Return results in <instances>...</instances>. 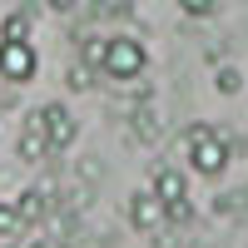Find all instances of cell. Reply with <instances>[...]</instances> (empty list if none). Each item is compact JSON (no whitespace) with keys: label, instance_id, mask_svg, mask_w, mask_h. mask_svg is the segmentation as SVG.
Returning <instances> with one entry per match:
<instances>
[{"label":"cell","instance_id":"cell-16","mask_svg":"<svg viewBox=\"0 0 248 248\" xmlns=\"http://www.w3.org/2000/svg\"><path fill=\"white\" fill-rule=\"evenodd\" d=\"M179 10H184V15H194V20H203V15H214V10H218V0H179Z\"/></svg>","mask_w":248,"mask_h":248},{"label":"cell","instance_id":"cell-7","mask_svg":"<svg viewBox=\"0 0 248 248\" xmlns=\"http://www.w3.org/2000/svg\"><path fill=\"white\" fill-rule=\"evenodd\" d=\"M20 159L25 164H45L50 159V139H45L40 114H25V124H20Z\"/></svg>","mask_w":248,"mask_h":248},{"label":"cell","instance_id":"cell-12","mask_svg":"<svg viewBox=\"0 0 248 248\" xmlns=\"http://www.w3.org/2000/svg\"><path fill=\"white\" fill-rule=\"evenodd\" d=\"M30 30H35V20L25 10H15V15L0 20V40H30Z\"/></svg>","mask_w":248,"mask_h":248},{"label":"cell","instance_id":"cell-9","mask_svg":"<svg viewBox=\"0 0 248 248\" xmlns=\"http://www.w3.org/2000/svg\"><path fill=\"white\" fill-rule=\"evenodd\" d=\"M129 134H134L139 144H154V139H159V114H154V105H139V109H134Z\"/></svg>","mask_w":248,"mask_h":248},{"label":"cell","instance_id":"cell-1","mask_svg":"<svg viewBox=\"0 0 248 248\" xmlns=\"http://www.w3.org/2000/svg\"><path fill=\"white\" fill-rule=\"evenodd\" d=\"M184 149H189V169L203 174V179H214L229 169V144H223V129H214V124H189L184 129Z\"/></svg>","mask_w":248,"mask_h":248},{"label":"cell","instance_id":"cell-2","mask_svg":"<svg viewBox=\"0 0 248 248\" xmlns=\"http://www.w3.org/2000/svg\"><path fill=\"white\" fill-rule=\"evenodd\" d=\"M144 70H149V50H144L139 40H129V35H109V50H105L99 75L114 79V85H129V79H139Z\"/></svg>","mask_w":248,"mask_h":248},{"label":"cell","instance_id":"cell-5","mask_svg":"<svg viewBox=\"0 0 248 248\" xmlns=\"http://www.w3.org/2000/svg\"><path fill=\"white\" fill-rule=\"evenodd\" d=\"M50 194H55V184H35V189H20V194H15V209H20V218H25V229L50 218V209H55Z\"/></svg>","mask_w":248,"mask_h":248},{"label":"cell","instance_id":"cell-13","mask_svg":"<svg viewBox=\"0 0 248 248\" xmlns=\"http://www.w3.org/2000/svg\"><path fill=\"white\" fill-rule=\"evenodd\" d=\"M65 85H70L75 94L94 90V70H90V65H65Z\"/></svg>","mask_w":248,"mask_h":248},{"label":"cell","instance_id":"cell-8","mask_svg":"<svg viewBox=\"0 0 248 248\" xmlns=\"http://www.w3.org/2000/svg\"><path fill=\"white\" fill-rule=\"evenodd\" d=\"M149 194L164 203V209H174V203H184V199H189V179H184L179 169H154V179H149Z\"/></svg>","mask_w":248,"mask_h":248},{"label":"cell","instance_id":"cell-10","mask_svg":"<svg viewBox=\"0 0 248 248\" xmlns=\"http://www.w3.org/2000/svg\"><path fill=\"white\" fill-rule=\"evenodd\" d=\"M105 50H109V35H79V65L99 70L105 65Z\"/></svg>","mask_w":248,"mask_h":248},{"label":"cell","instance_id":"cell-17","mask_svg":"<svg viewBox=\"0 0 248 248\" xmlns=\"http://www.w3.org/2000/svg\"><path fill=\"white\" fill-rule=\"evenodd\" d=\"M154 248H179V238H174V229H154Z\"/></svg>","mask_w":248,"mask_h":248},{"label":"cell","instance_id":"cell-6","mask_svg":"<svg viewBox=\"0 0 248 248\" xmlns=\"http://www.w3.org/2000/svg\"><path fill=\"white\" fill-rule=\"evenodd\" d=\"M129 223H134L139 233L164 229V203H159L149 189H134V194H129Z\"/></svg>","mask_w":248,"mask_h":248},{"label":"cell","instance_id":"cell-15","mask_svg":"<svg viewBox=\"0 0 248 248\" xmlns=\"http://www.w3.org/2000/svg\"><path fill=\"white\" fill-rule=\"evenodd\" d=\"M243 199H248V194H238V189H233V194H218V199H214V214H218V218H238V214H243Z\"/></svg>","mask_w":248,"mask_h":248},{"label":"cell","instance_id":"cell-18","mask_svg":"<svg viewBox=\"0 0 248 248\" xmlns=\"http://www.w3.org/2000/svg\"><path fill=\"white\" fill-rule=\"evenodd\" d=\"M45 5H50L55 15H75V10H79V0H45Z\"/></svg>","mask_w":248,"mask_h":248},{"label":"cell","instance_id":"cell-4","mask_svg":"<svg viewBox=\"0 0 248 248\" xmlns=\"http://www.w3.org/2000/svg\"><path fill=\"white\" fill-rule=\"evenodd\" d=\"M40 114V124H45V139H50V154H65L70 144L79 139V119L70 114V105H45V109H35Z\"/></svg>","mask_w":248,"mask_h":248},{"label":"cell","instance_id":"cell-11","mask_svg":"<svg viewBox=\"0 0 248 248\" xmlns=\"http://www.w3.org/2000/svg\"><path fill=\"white\" fill-rule=\"evenodd\" d=\"M25 233V218H20L15 199H0V238H20Z\"/></svg>","mask_w":248,"mask_h":248},{"label":"cell","instance_id":"cell-14","mask_svg":"<svg viewBox=\"0 0 248 248\" xmlns=\"http://www.w3.org/2000/svg\"><path fill=\"white\" fill-rule=\"evenodd\" d=\"M214 90H218V94H238V90H243V75H238L233 65H218V75H214Z\"/></svg>","mask_w":248,"mask_h":248},{"label":"cell","instance_id":"cell-3","mask_svg":"<svg viewBox=\"0 0 248 248\" xmlns=\"http://www.w3.org/2000/svg\"><path fill=\"white\" fill-rule=\"evenodd\" d=\"M35 70H40V55L30 40H0V79L25 85V79H35Z\"/></svg>","mask_w":248,"mask_h":248}]
</instances>
